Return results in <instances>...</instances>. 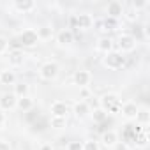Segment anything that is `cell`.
I'll return each mask as SVG.
<instances>
[{"mask_svg": "<svg viewBox=\"0 0 150 150\" xmlns=\"http://www.w3.org/2000/svg\"><path fill=\"white\" fill-rule=\"evenodd\" d=\"M99 103H101V108L108 113V115H118L120 113V106H122V101L118 97V94L115 92H106L99 97Z\"/></svg>", "mask_w": 150, "mask_h": 150, "instance_id": "obj_1", "label": "cell"}, {"mask_svg": "<svg viewBox=\"0 0 150 150\" xmlns=\"http://www.w3.org/2000/svg\"><path fill=\"white\" fill-rule=\"evenodd\" d=\"M103 65L110 71H118L125 65V57L120 53V51H110L103 57Z\"/></svg>", "mask_w": 150, "mask_h": 150, "instance_id": "obj_2", "label": "cell"}, {"mask_svg": "<svg viewBox=\"0 0 150 150\" xmlns=\"http://www.w3.org/2000/svg\"><path fill=\"white\" fill-rule=\"evenodd\" d=\"M60 72V65L55 60H48L39 67V78L44 81H53Z\"/></svg>", "mask_w": 150, "mask_h": 150, "instance_id": "obj_3", "label": "cell"}, {"mask_svg": "<svg viewBox=\"0 0 150 150\" xmlns=\"http://www.w3.org/2000/svg\"><path fill=\"white\" fill-rule=\"evenodd\" d=\"M136 44H138V39L132 35V34H120L117 37V46H118V51L124 55V53H131L136 50Z\"/></svg>", "mask_w": 150, "mask_h": 150, "instance_id": "obj_4", "label": "cell"}, {"mask_svg": "<svg viewBox=\"0 0 150 150\" xmlns=\"http://www.w3.org/2000/svg\"><path fill=\"white\" fill-rule=\"evenodd\" d=\"M20 44L25 48H34L35 44H39V37H37L35 28H25L20 34Z\"/></svg>", "mask_w": 150, "mask_h": 150, "instance_id": "obj_5", "label": "cell"}, {"mask_svg": "<svg viewBox=\"0 0 150 150\" xmlns=\"http://www.w3.org/2000/svg\"><path fill=\"white\" fill-rule=\"evenodd\" d=\"M72 23H76V27L81 28V30H90L94 27L96 20H94V16L90 13H78L72 18Z\"/></svg>", "mask_w": 150, "mask_h": 150, "instance_id": "obj_6", "label": "cell"}, {"mask_svg": "<svg viewBox=\"0 0 150 150\" xmlns=\"http://www.w3.org/2000/svg\"><path fill=\"white\" fill-rule=\"evenodd\" d=\"M90 81H92L90 71H85V69L74 71V74H72V83H74V85H78L80 88H83V87H88Z\"/></svg>", "mask_w": 150, "mask_h": 150, "instance_id": "obj_7", "label": "cell"}, {"mask_svg": "<svg viewBox=\"0 0 150 150\" xmlns=\"http://www.w3.org/2000/svg\"><path fill=\"white\" fill-rule=\"evenodd\" d=\"M124 11H125V6L120 2V0H111L106 6V14L110 20H117L120 16H124Z\"/></svg>", "mask_w": 150, "mask_h": 150, "instance_id": "obj_8", "label": "cell"}, {"mask_svg": "<svg viewBox=\"0 0 150 150\" xmlns=\"http://www.w3.org/2000/svg\"><path fill=\"white\" fill-rule=\"evenodd\" d=\"M16 101L18 97L13 92H4L0 94V111H11L16 108Z\"/></svg>", "mask_w": 150, "mask_h": 150, "instance_id": "obj_9", "label": "cell"}, {"mask_svg": "<svg viewBox=\"0 0 150 150\" xmlns=\"http://www.w3.org/2000/svg\"><path fill=\"white\" fill-rule=\"evenodd\" d=\"M37 4L34 2V0H14L13 2V9L18 11L20 14H28L32 11H35Z\"/></svg>", "mask_w": 150, "mask_h": 150, "instance_id": "obj_10", "label": "cell"}, {"mask_svg": "<svg viewBox=\"0 0 150 150\" xmlns=\"http://www.w3.org/2000/svg\"><path fill=\"white\" fill-rule=\"evenodd\" d=\"M50 113H51V117L67 118V115H69V106H67V103H64V101H55V103H51V106H50Z\"/></svg>", "mask_w": 150, "mask_h": 150, "instance_id": "obj_11", "label": "cell"}, {"mask_svg": "<svg viewBox=\"0 0 150 150\" xmlns=\"http://www.w3.org/2000/svg\"><path fill=\"white\" fill-rule=\"evenodd\" d=\"M138 104L134 103V101H127V103H122V106H120V115L125 118V120H134V117H136V113H138Z\"/></svg>", "mask_w": 150, "mask_h": 150, "instance_id": "obj_12", "label": "cell"}, {"mask_svg": "<svg viewBox=\"0 0 150 150\" xmlns=\"http://www.w3.org/2000/svg\"><path fill=\"white\" fill-rule=\"evenodd\" d=\"M72 113L78 120H85L87 117H90V108L85 101H76L72 106Z\"/></svg>", "mask_w": 150, "mask_h": 150, "instance_id": "obj_13", "label": "cell"}, {"mask_svg": "<svg viewBox=\"0 0 150 150\" xmlns=\"http://www.w3.org/2000/svg\"><path fill=\"white\" fill-rule=\"evenodd\" d=\"M113 46H115V41L110 35H101L97 39V42H96V50L101 51V53H104V55L110 53V51H113Z\"/></svg>", "mask_w": 150, "mask_h": 150, "instance_id": "obj_14", "label": "cell"}, {"mask_svg": "<svg viewBox=\"0 0 150 150\" xmlns=\"http://www.w3.org/2000/svg\"><path fill=\"white\" fill-rule=\"evenodd\" d=\"M55 39H57V42L60 46H71L74 42V34H72L71 28H62V30L57 32V37Z\"/></svg>", "mask_w": 150, "mask_h": 150, "instance_id": "obj_15", "label": "cell"}, {"mask_svg": "<svg viewBox=\"0 0 150 150\" xmlns=\"http://www.w3.org/2000/svg\"><path fill=\"white\" fill-rule=\"evenodd\" d=\"M118 141H120V139H118V134H117L115 131H104V132L101 134V143H99V145H103V146H106V148H113Z\"/></svg>", "mask_w": 150, "mask_h": 150, "instance_id": "obj_16", "label": "cell"}, {"mask_svg": "<svg viewBox=\"0 0 150 150\" xmlns=\"http://www.w3.org/2000/svg\"><path fill=\"white\" fill-rule=\"evenodd\" d=\"M18 76L13 69H2L0 71V85H16Z\"/></svg>", "mask_w": 150, "mask_h": 150, "instance_id": "obj_17", "label": "cell"}, {"mask_svg": "<svg viewBox=\"0 0 150 150\" xmlns=\"http://www.w3.org/2000/svg\"><path fill=\"white\" fill-rule=\"evenodd\" d=\"M134 120H136V124H139L141 127H146V125L150 124V110H148L146 106H139V108H138V113H136V117H134Z\"/></svg>", "mask_w": 150, "mask_h": 150, "instance_id": "obj_18", "label": "cell"}, {"mask_svg": "<svg viewBox=\"0 0 150 150\" xmlns=\"http://www.w3.org/2000/svg\"><path fill=\"white\" fill-rule=\"evenodd\" d=\"M25 62V53L23 50H13L9 51V65L11 67H20Z\"/></svg>", "mask_w": 150, "mask_h": 150, "instance_id": "obj_19", "label": "cell"}, {"mask_svg": "<svg viewBox=\"0 0 150 150\" xmlns=\"http://www.w3.org/2000/svg\"><path fill=\"white\" fill-rule=\"evenodd\" d=\"M18 99L20 97H28V94H30V85L28 83H25V81H20V83H16L14 85V92H13Z\"/></svg>", "mask_w": 150, "mask_h": 150, "instance_id": "obj_20", "label": "cell"}, {"mask_svg": "<svg viewBox=\"0 0 150 150\" xmlns=\"http://www.w3.org/2000/svg\"><path fill=\"white\" fill-rule=\"evenodd\" d=\"M16 108H18L20 111L27 113V111H30V110L34 108V101H32L30 97H20V99L16 101Z\"/></svg>", "mask_w": 150, "mask_h": 150, "instance_id": "obj_21", "label": "cell"}, {"mask_svg": "<svg viewBox=\"0 0 150 150\" xmlns=\"http://www.w3.org/2000/svg\"><path fill=\"white\" fill-rule=\"evenodd\" d=\"M35 32H37L39 41H48V39H51V35H53V28H51L50 25H41Z\"/></svg>", "mask_w": 150, "mask_h": 150, "instance_id": "obj_22", "label": "cell"}, {"mask_svg": "<svg viewBox=\"0 0 150 150\" xmlns=\"http://www.w3.org/2000/svg\"><path fill=\"white\" fill-rule=\"evenodd\" d=\"M134 141H136V146L138 148H146L148 146V132H143V131L136 132Z\"/></svg>", "mask_w": 150, "mask_h": 150, "instance_id": "obj_23", "label": "cell"}, {"mask_svg": "<svg viewBox=\"0 0 150 150\" xmlns=\"http://www.w3.org/2000/svg\"><path fill=\"white\" fill-rule=\"evenodd\" d=\"M90 117L94 118V122H97V124H101V122H104L106 118H108V113L103 110V108H97V110H94V111H90Z\"/></svg>", "mask_w": 150, "mask_h": 150, "instance_id": "obj_24", "label": "cell"}, {"mask_svg": "<svg viewBox=\"0 0 150 150\" xmlns=\"http://www.w3.org/2000/svg\"><path fill=\"white\" fill-rule=\"evenodd\" d=\"M50 125L53 129H64L67 125V118H58V117H51L50 118Z\"/></svg>", "mask_w": 150, "mask_h": 150, "instance_id": "obj_25", "label": "cell"}, {"mask_svg": "<svg viewBox=\"0 0 150 150\" xmlns=\"http://www.w3.org/2000/svg\"><path fill=\"white\" fill-rule=\"evenodd\" d=\"M124 16H125V20H127V21H138L139 13H138L136 9H132V7H129V9H125V11H124Z\"/></svg>", "mask_w": 150, "mask_h": 150, "instance_id": "obj_26", "label": "cell"}, {"mask_svg": "<svg viewBox=\"0 0 150 150\" xmlns=\"http://www.w3.org/2000/svg\"><path fill=\"white\" fill-rule=\"evenodd\" d=\"M83 150H101V145L96 139H87L83 141Z\"/></svg>", "mask_w": 150, "mask_h": 150, "instance_id": "obj_27", "label": "cell"}, {"mask_svg": "<svg viewBox=\"0 0 150 150\" xmlns=\"http://www.w3.org/2000/svg\"><path fill=\"white\" fill-rule=\"evenodd\" d=\"M85 103L88 104V108H90V111H94V110H97V108H101V103H99V97H96V96H92V97H90V99H87Z\"/></svg>", "mask_w": 150, "mask_h": 150, "instance_id": "obj_28", "label": "cell"}, {"mask_svg": "<svg viewBox=\"0 0 150 150\" xmlns=\"http://www.w3.org/2000/svg\"><path fill=\"white\" fill-rule=\"evenodd\" d=\"M90 97H92V90H90L88 87L80 88V101H87V99H90Z\"/></svg>", "mask_w": 150, "mask_h": 150, "instance_id": "obj_29", "label": "cell"}, {"mask_svg": "<svg viewBox=\"0 0 150 150\" xmlns=\"http://www.w3.org/2000/svg\"><path fill=\"white\" fill-rule=\"evenodd\" d=\"M146 6H148V0H138V2H132V6H131V7H132V9H136V11L139 13V11H141L143 7H146Z\"/></svg>", "mask_w": 150, "mask_h": 150, "instance_id": "obj_30", "label": "cell"}, {"mask_svg": "<svg viewBox=\"0 0 150 150\" xmlns=\"http://www.w3.org/2000/svg\"><path fill=\"white\" fill-rule=\"evenodd\" d=\"M65 148L67 150H83V143L81 141H69V145Z\"/></svg>", "mask_w": 150, "mask_h": 150, "instance_id": "obj_31", "label": "cell"}, {"mask_svg": "<svg viewBox=\"0 0 150 150\" xmlns=\"http://www.w3.org/2000/svg\"><path fill=\"white\" fill-rule=\"evenodd\" d=\"M7 50H9V41L6 37H0V55L7 53Z\"/></svg>", "mask_w": 150, "mask_h": 150, "instance_id": "obj_32", "label": "cell"}, {"mask_svg": "<svg viewBox=\"0 0 150 150\" xmlns=\"http://www.w3.org/2000/svg\"><path fill=\"white\" fill-rule=\"evenodd\" d=\"M111 150H131V145H129L127 141H118Z\"/></svg>", "mask_w": 150, "mask_h": 150, "instance_id": "obj_33", "label": "cell"}, {"mask_svg": "<svg viewBox=\"0 0 150 150\" xmlns=\"http://www.w3.org/2000/svg\"><path fill=\"white\" fill-rule=\"evenodd\" d=\"M0 150H13V146L7 143V141H4V139H0Z\"/></svg>", "mask_w": 150, "mask_h": 150, "instance_id": "obj_34", "label": "cell"}, {"mask_svg": "<svg viewBox=\"0 0 150 150\" xmlns=\"http://www.w3.org/2000/svg\"><path fill=\"white\" fill-rule=\"evenodd\" d=\"M6 124V113L4 111H0V127H2Z\"/></svg>", "mask_w": 150, "mask_h": 150, "instance_id": "obj_35", "label": "cell"}, {"mask_svg": "<svg viewBox=\"0 0 150 150\" xmlns=\"http://www.w3.org/2000/svg\"><path fill=\"white\" fill-rule=\"evenodd\" d=\"M41 150H53V148H51V145H42Z\"/></svg>", "mask_w": 150, "mask_h": 150, "instance_id": "obj_36", "label": "cell"}, {"mask_svg": "<svg viewBox=\"0 0 150 150\" xmlns=\"http://www.w3.org/2000/svg\"><path fill=\"white\" fill-rule=\"evenodd\" d=\"M53 150H67L65 146H57V148H53Z\"/></svg>", "mask_w": 150, "mask_h": 150, "instance_id": "obj_37", "label": "cell"}]
</instances>
